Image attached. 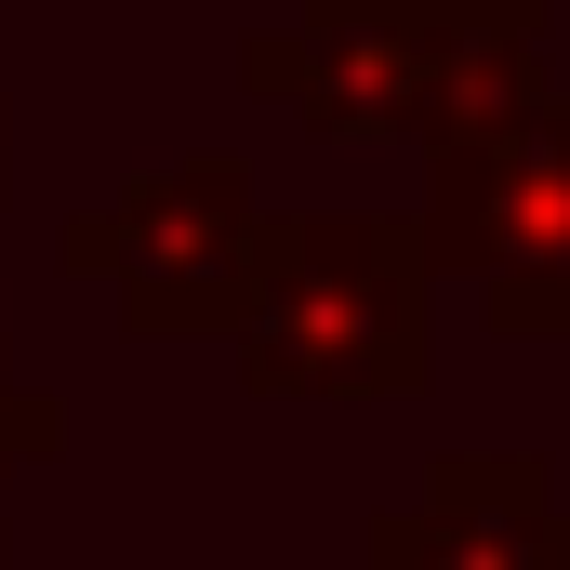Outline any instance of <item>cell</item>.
Returning a JSON list of instances; mask_svg holds the SVG:
<instances>
[{
    "label": "cell",
    "mask_w": 570,
    "mask_h": 570,
    "mask_svg": "<svg viewBox=\"0 0 570 570\" xmlns=\"http://www.w3.org/2000/svg\"><path fill=\"white\" fill-rule=\"evenodd\" d=\"M358 570H570V504L531 451H451L399 518H372Z\"/></svg>",
    "instance_id": "cell-5"
},
{
    "label": "cell",
    "mask_w": 570,
    "mask_h": 570,
    "mask_svg": "<svg viewBox=\"0 0 570 570\" xmlns=\"http://www.w3.org/2000/svg\"><path fill=\"white\" fill-rule=\"evenodd\" d=\"M425 253L478 279V318L518 345H570V94H531L425 159Z\"/></svg>",
    "instance_id": "cell-3"
},
{
    "label": "cell",
    "mask_w": 570,
    "mask_h": 570,
    "mask_svg": "<svg viewBox=\"0 0 570 570\" xmlns=\"http://www.w3.org/2000/svg\"><path fill=\"white\" fill-rule=\"evenodd\" d=\"M438 253L412 213H266L239 266V385L253 399H412L425 358Z\"/></svg>",
    "instance_id": "cell-2"
},
{
    "label": "cell",
    "mask_w": 570,
    "mask_h": 570,
    "mask_svg": "<svg viewBox=\"0 0 570 570\" xmlns=\"http://www.w3.org/2000/svg\"><path fill=\"white\" fill-rule=\"evenodd\" d=\"M0 186H13V159H0Z\"/></svg>",
    "instance_id": "cell-7"
},
{
    "label": "cell",
    "mask_w": 570,
    "mask_h": 570,
    "mask_svg": "<svg viewBox=\"0 0 570 570\" xmlns=\"http://www.w3.org/2000/svg\"><path fill=\"white\" fill-rule=\"evenodd\" d=\"M53 438H67V412H53L40 385H13V358H0V478H13V464H40Z\"/></svg>",
    "instance_id": "cell-6"
},
{
    "label": "cell",
    "mask_w": 570,
    "mask_h": 570,
    "mask_svg": "<svg viewBox=\"0 0 570 570\" xmlns=\"http://www.w3.org/2000/svg\"><path fill=\"white\" fill-rule=\"evenodd\" d=\"M253 226L266 213H253L239 159H173V173H146L134 199L80 213L53 253H67V279L120 292L134 332H226L239 318V266H253Z\"/></svg>",
    "instance_id": "cell-4"
},
{
    "label": "cell",
    "mask_w": 570,
    "mask_h": 570,
    "mask_svg": "<svg viewBox=\"0 0 570 570\" xmlns=\"http://www.w3.org/2000/svg\"><path fill=\"white\" fill-rule=\"evenodd\" d=\"M239 80L318 134L451 146L544 94V0H305L239 53Z\"/></svg>",
    "instance_id": "cell-1"
}]
</instances>
